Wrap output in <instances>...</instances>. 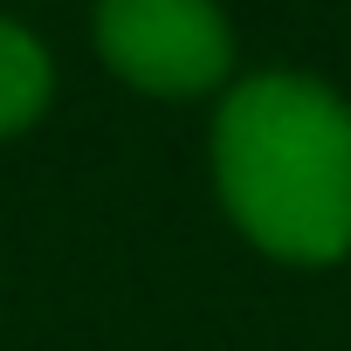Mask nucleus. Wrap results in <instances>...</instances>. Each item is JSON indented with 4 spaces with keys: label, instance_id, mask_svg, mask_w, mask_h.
<instances>
[{
    "label": "nucleus",
    "instance_id": "obj_1",
    "mask_svg": "<svg viewBox=\"0 0 351 351\" xmlns=\"http://www.w3.org/2000/svg\"><path fill=\"white\" fill-rule=\"evenodd\" d=\"M214 193L276 262L351 255V104L296 69L241 76L214 110Z\"/></svg>",
    "mask_w": 351,
    "mask_h": 351
},
{
    "label": "nucleus",
    "instance_id": "obj_2",
    "mask_svg": "<svg viewBox=\"0 0 351 351\" xmlns=\"http://www.w3.org/2000/svg\"><path fill=\"white\" fill-rule=\"evenodd\" d=\"M97 56L145 97H200L234 76L221 0H97Z\"/></svg>",
    "mask_w": 351,
    "mask_h": 351
},
{
    "label": "nucleus",
    "instance_id": "obj_3",
    "mask_svg": "<svg viewBox=\"0 0 351 351\" xmlns=\"http://www.w3.org/2000/svg\"><path fill=\"white\" fill-rule=\"evenodd\" d=\"M49 97H56V62H49V49H42L21 21L0 14V138L28 131V124L49 110Z\"/></svg>",
    "mask_w": 351,
    "mask_h": 351
}]
</instances>
